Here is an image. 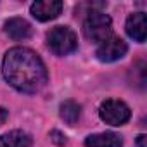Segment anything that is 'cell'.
<instances>
[{"label":"cell","mask_w":147,"mask_h":147,"mask_svg":"<svg viewBox=\"0 0 147 147\" xmlns=\"http://www.w3.org/2000/svg\"><path fill=\"white\" fill-rule=\"evenodd\" d=\"M2 75L11 87L24 94L40 92L49 80L40 55L26 47H14L4 55Z\"/></svg>","instance_id":"1"},{"label":"cell","mask_w":147,"mask_h":147,"mask_svg":"<svg viewBox=\"0 0 147 147\" xmlns=\"http://www.w3.org/2000/svg\"><path fill=\"white\" fill-rule=\"evenodd\" d=\"M83 35L95 43H102L109 36H113V21L102 11H90L83 21Z\"/></svg>","instance_id":"2"},{"label":"cell","mask_w":147,"mask_h":147,"mask_svg":"<svg viewBox=\"0 0 147 147\" xmlns=\"http://www.w3.org/2000/svg\"><path fill=\"white\" fill-rule=\"evenodd\" d=\"M47 45L55 55H67L78 49V36L67 26H55L47 33Z\"/></svg>","instance_id":"3"},{"label":"cell","mask_w":147,"mask_h":147,"mask_svg":"<svg viewBox=\"0 0 147 147\" xmlns=\"http://www.w3.org/2000/svg\"><path fill=\"white\" fill-rule=\"evenodd\" d=\"M99 116L104 123L111 125V126H119V125H125L131 113H130V107L123 102V100H118V99H107L100 104L99 107Z\"/></svg>","instance_id":"4"},{"label":"cell","mask_w":147,"mask_h":147,"mask_svg":"<svg viewBox=\"0 0 147 147\" xmlns=\"http://www.w3.org/2000/svg\"><path fill=\"white\" fill-rule=\"evenodd\" d=\"M126 50H128V47L119 36H109L107 40H104L99 45L95 55L100 62H114V61L121 59L126 54Z\"/></svg>","instance_id":"5"},{"label":"cell","mask_w":147,"mask_h":147,"mask_svg":"<svg viewBox=\"0 0 147 147\" xmlns=\"http://www.w3.org/2000/svg\"><path fill=\"white\" fill-rule=\"evenodd\" d=\"M31 16L38 21H50L55 19L62 11V2L59 0H38L30 7Z\"/></svg>","instance_id":"6"},{"label":"cell","mask_w":147,"mask_h":147,"mask_svg":"<svg viewBox=\"0 0 147 147\" xmlns=\"http://www.w3.org/2000/svg\"><path fill=\"white\" fill-rule=\"evenodd\" d=\"M126 33L130 38H133L138 43L145 42L147 35V18L144 12H133L126 19Z\"/></svg>","instance_id":"7"},{"label":"cell","mask_w":147,"mask_h":147,"mask_svg":"<svg viewBox=\"0 0 147 147\" xmlns=\"http://www.w3.org/2000/svg\"><path fill=\"white\" fill-rule=\"evenodd\" d=\"M85 147H123V138L114 131L95 133L85 138Z\"/></svg>","instance_id":"8"},{"label":"cell","mask_w":147,"mask_h":147,"mask_svg":"<svg viewBox=\"0 0 147 147\" xmlns=\"http://www.w3.org/2000/svg\"><path fill=\"white\" fill-rule=\"evenodd\" d=\"M5 33L12 38V40H28L31 36V26L28 21L21 19V18H12L4 24Z\"/></svg>","instance_id":"9"},{"label":"cell","mask_w":147,"mask_h":147,"mask_svg":"<svg viewBox=\"0 0 147 147\" xmlns=\"http://www.w3.org/2000/svg\"><path fill=\"white\" fill-rule=\"evenodd\" d=\"M33 138L23 130H12L0 137V147H31Z\"/></svg>","instance_id":"10"},{"label":"cell","mask_w":147,"mask_h":147,"mask_svg":"<svg viewBox=\"0 0 147 147\" xmlns=\"http://www.w3.org/2000/svg\"><path fill=\"white\" fill-rule=\"evenodd\" d=\"M59 114L61 118L67 123V125H75L78 119H80V114H82V107L80 104H76L75 100H64L59 107Z\"/></svg>","instance_id":"11"},{"label":"cell","mask_w":147,"mask_h":147,"mask_svg":"<svg viewBox=\"0 0 147 147\" xmlns=\"http://www.w3.org/2000/svg\"><path fill=\"white\" fill-rule=\"evenodd\" d=\"M50 137H54V140H55L59 145H64V144H66V137H64L62 133H59V131H52Z\"/></svg>","instance_id":"12"},{"label":"cell","mask_w":147,"mask_h":147,"mask_svg":"<svg viewBox=\"0 0 147 147\" xmlns=\"http://www.w3.org/2000/svg\"><path fill=\"white\" fill-rule=\"evenodd\" d=\"M7 118H9V111L5 107H0V125H4L7 121Z\"/></svg>","instance_id":"13"},{"label":"cell","mask_w":147,"mask_h":147,"mask_svg":"<svg viewBox=\"0 0 147 147\" xmlns=\"http://www.w3.org/2000/svg\"><path fill=\"white\" fill-rule=\"evenodd\" d=\"M145 140H147V137H145L144 133L138 135V137H137V145H138V147H145Z\"/></svg>","instance_id":"14"}]
</instances>
